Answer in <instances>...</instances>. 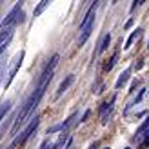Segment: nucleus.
<instances>
[{"label": "nucleus", "mask_w": 149, "mask_h": 149, "mask_svg": "<svg viewBox=\"0 0 149 149\" xmlns=\"http://www.w3.org/2000/svg\"><path fill=\"white\" fill-rule=\"evenodd\" d=\"M58 60H60V56H58V55H53L51 62L46 65V69H44L42 77H40V80H38V86H36V89L31 93V96H29V98L24 102V106H22V109L18 111L17 118H15V124H13V127H11V135H15V133L18 131L20 125H24L27 120H33V113H35V109L38 107V104H40V100H42L44 93H46V87H47V84H49L51 77H53V71H55V68H56Z\"/></svg>", "instance_id": "f257e3e1"}, {"label": "nucleus", "mask_w": 149, "mask_h": 149, "mask_svg": "<svg viewBox=\"0 0 149 149\" xmlns=\"http://www.w3.org/2000/svg\"><path fill=\"white\" fill-rule=\"evenodd\" d=\"M95 9H96V2L91 6V9L87 11V15L84 17V20L80 22V38H78V46H84V42L89 38V35L93 31V22H95Z\"/></svg>", "instance_id": "f03ea898"}, {"label": "nucleus", "mask_w": 149, "mask_h": 149, "mask_svg": "<svg viewBox=\"0 0 149 149\" xmlns=\"http://www.w3.org/2000/svg\"><path fill=\"white\" fill-rule=\"evenodd\" d=\"M20 13H22V2H17V6L13 7V9L9 11V15L2 20V29H9V27H15V24L18 22V17H20Z\"/></svg>", "instance_id": "7ed1b4c3"}, {"label": "nucleus", "mask_w": 149, "mask_h": 149, "mask_svg": "<svg viewBox=\"0 0 149 149\" xmlns=\"http://www.w3.org/2000/svg\"><path fill=\"white\" fill-rule=\"evenodd\" d=\"M38 124H40V118H38V116H35L33 120H31V124H29L27 127H26L24 131L20 133V136H18L17 140H15V144H13V146H17V144H18V146H22V144H26V140H27L29 136H31V135H33L35 131H36V127H38Z\"/></svg>", "instance_id": "20e7f679"}, {"label": "nucleus", "mask_w": 149, "mask_h": 149, "mask_svg": "<svg viewBox=\"0 0 149 149\" xmlns=\"http://www.w3.org/2000/svg\"><path fill=\"white\" fill-rule=\"evenodd\" d=\"M22 60H24V51H20V53H18L17 56H15V60H13V65H11V69H9V74H7V78L4 80V87H6V89L11 86L13 78L17 77V73H18L20 65H22Z\"/></svg>", "instance_id": "39448f33"}, {"label": "nucleus", "mask_w": 149, "mask_h": 149, "mask_svg": "<svg viewBox=\"0 0 149 149\" xmlns=\"http://www.w3.org/2000/svg\"><path fill=\"white\" fill-rule=\"evenodd\" d=\"M13 31H15V27L2 29V31H0V55L4 53L6 47H7V44L11 42V38H13Z\"/></svg>", "instance_id": "423d86ee"}, {"label": "nucleus", "mask_w": 149, "mask_h": 149, "mask_svg": "<svg viewBox=\"0 0 149 149\" xmlns=\"http://www.w3.org/2000/svg\"><path fill=\"white\" fill-rule=\"evenodd\" d=\"M113 102H115V98H111V102H104L100 106V120H102V124L107 122L111 111H113Z\"/></svg>", "instance_id": "0eeeda50"}, {"label": "nucleus", "mask_w": 149, "mask_h": 149, "mask_svg": "<svg viewBox=\"0 0 149 149\" xmlns=\"http://www.w3.org/2000/svg\"><path fill=\"white\" fill-rule=\"evenodd\" d=\"M73 82H74V74H68V77L60 82V86H58V89H56V98H60V96L64 95V91H68Z\"/></svg>", "instance_id": "6e6552de"}, {"label": "nucleus", "mask_w": 149, "mask_h": 149, "mask_svg": "<svg viewBox=\"0 0 149 149\" xmlns=\"http://www.w3.org/2000/svg\"><path fill=\"white\" fill-rule=\"evenodd\" d=\"M129 74H131V69H125L122 74H120V78L116 80V84H115V87L116 89H120V87H124L125 86V82H127V78H129Z\"/></svg>", "instance_id": "1a4fd4ad"}, {"label": "nucleus", "mask_w": 149, "mask_h": 149, "mask_svg": "<svg viewBox=\"0 0 149 149\" xmlns=\"http://www.w3.org/2000/svg\"><path fill=\"white\" fill-rule=\"evenodd\" d=\"M140 35H142V29H136L135 33H131V36L127 38V42H125V47H124V49H129V47L133 46V42L140 38Z\"/></svg>", "instance_id": "9d476101"}, {"label": "nucleus", "mask_w": 149, "mask_h": 149, "mask_svg": "<svg viewBox=\"0 0 149 149\" xmlns=\"http://www.w3.org/2000/svg\"><path fill=\"white\" fill-rule=\"evenodd\" d=\"M9 109H11V102L9 100H6V102L0 104V122H2V118L9 113Z\"/></svg>", "instance_id": "9b49d317"}, {"label": "nucleus", "mask_w": 149, "mask_h": 149, "mask_svg": "<svg viewBox=\"0 0 149 149\" xmlns=\"http://www.w3.org/2000/svg\"><path fill=\"white\" fill-rule=\"evenodd\" d=\"M109 42H111V35L107 33V35H106V36H104V38H102L100 46H98V53H104V51H106V49L109 47Z\"/></svg>", "instance_id": "f8f14e48"}, {"label": "nucleus", "mask_w": 149, "mask_h": 149, "mask_svg": "<svg viewBox=\"0 0 149 149\" xmlns=\"http://www.w3.org/2000/svg\"><path fill=\"white\" fill-rule=\"evenodd\" d=\"M47 6H49V2H47V0H42V2H38V6H36V9L33 11V15H35V17H40V15H42V11L46 9Z\"/></svg>", "instance_id": "ddd939ff"}, {"label": "nucleus", "mask_w": 149, "mask_h": 149, "mask_svg": "<svg viewBox=\"0 0 149 149\" xmlns=\"http://www.w3.org/2000/svg\"><path fill=\"white\" fill-rule=\"evenodd\" d=\"M116 60H118V53H115L113 56H111V60L106 64V71H111V69H113V65L116 64Z\"/></svg>", "instance_id": "4468645a"}, {"label": "nucleus", "mask_w": 149, "mask_h": 149, "mask_svg": "<svg viewBox=\"0 0 149 149\" xmlns=\"http://www.w3.org/2000/svg\"><path fill=\"white\" fill-rule=\"evenodd\" d=\"M4 73H6V62H4V60H0V86H4V80H2Z\"/></svg>", "instance_id": "2eb2a0df"}, {"label": "nucleus", "mask_w": 149, "mask_h": 149, "mask_svg": "<svg viewBox=\"0 0 149 149\" xmlns=\"http://www.w3.org/2000/svg\"><path fill=\"white\" fill-rule=\"evenodd\" d=\"M89 115H91V111H89V109H87V111H86V113H84V116H82V120H80V122H86V120H87V118H89Z\"/></svg>", "instance_id": "dca6fc26"}, {"label": "nucleus", "mask_w": 149, "mask_h": 149, "mask_svg": "<svg viewBox=\"0 0 149 149\" xmlns=\"http://www.w3.org/2000/svg\"><path fill=\"white\" fill-rule=\"evenodd\" d=\"M40 149H53V146H51V144H49V142H44V144H42V147H40Z\"/></svg>", "instance_id": "f3484780"}, {"label": "nucleus", "mask_w": 149, "mask_h": 149, "mask_svg": "<svg viewBox=\"0 0 149 149\" xmlns=\"http://www.w3.org/2000/svg\"><path fill=\"white\" fill-rule=\"evenodd\" d=\"M96 147H98V142H95V144H93L91 147H89V149H96Z\"/></svg>", "instance_id": "a211bd4d"}, {"label": "nucleus", "mask_w": 149, "mask_h": 149, "mask_svg": "<svg viewBox=\"0 0 149 149\" xmlns=\"http://www.w3.org/2000/svg\"><path fill=\"white\" fill-rule=\"evenodd\" d=\"M0 138H2V135H0Z\"/></svg>", "instance_id": "6ab92c4d"}, {"label": "nucleus", "mask_w": 149, "mask_h": 149, "mask_svg": "<svg viewBox=\"0 0 149 149\" xmlns=\"http://www.w3.org/2000/svg\"><path fill=\"white\" fill-rule=\"evenodd\" d=\"M147 46H149V42H147Z\"/></svg>", "instance_id": "aec40b11"}, {"label": "nucleus", "mask_w": 149, "mask_h": 149, "mask_svg": "<svg viewBox=\"0 0 149 149\" xmlns=\"http://www.w3.org/2000/svg\"><path fill=\"white\" fill-rule=\"evenodd\" d=\"M106 149H107V147H106Z\"/></svg>", "instance_id": "412c9836"}]
</instances>
